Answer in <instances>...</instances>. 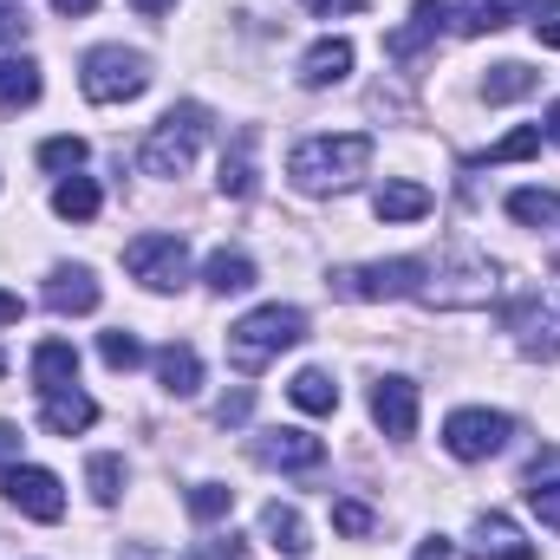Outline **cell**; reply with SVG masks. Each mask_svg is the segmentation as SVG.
I'll return each instance as SVG.
<instances>
[{
	"mask_svg": "<svg viewBox=\"0 0 560 560\" xmlns=\"http://www.w3.org/2000/svg\"><path fill=\"white\" fill-rule=\"evenodd\" d=\"M372 150H378V143L365 138V131L306 138V143H293V156H287V176H293L306 196H339V189H352V183L372 170Z\"/></svg>",
	"mask_w": 560,
	"mask_h": 560,
	"instance_id": "1",
	"label": "cell"
},
{
	"mask_svg": "<svg viewBox=\"0 0 560 560\" xmlns=\"http://www.w3.org/2000/svg\"><path fill=\"white\" fill-rule=\"evenodd\" d=\"M306 339V313L300 306H255L248 319H235L229 326V365L242 372V378H255V372H268L287 346H300Z\"/></svg>",
	"mask_w": 560,
	"mask_h": 560,
	"instance_id": "2",
	"label": "cell"
},
{
	"mask_svg": "<svg viewBox=\"0 0 560 560\" xmlns=\"http://www.w3.org/2000/svg\"><path fill=\"white\" fill-rule=\"evenodd\" d=\"M209 138V112L202 105H170L163 118H156V131L143 138V176H183L189 163H196V150Z\"/></svg>",
	"mask_w": 560,
	"mask_h": 560,
	"instance_id": "3",
	"label": "cell"
},
{
	"mask_svg": "<svg viewBox=\"0 0 560 560\" xmlns=\"http://www.w3.org/2000/svg\"><path fill=\"white\" fill-rule=\"evenodd\" d=\"M79 85H85V98H92V105H125V98H143V92H150V59L131 52V46H92V52H85Z\"/></svg>",
	"mask_w": 560,
	"mask_h": 560,
	"instance_id": "4",
	"label": "cell"
},
{
	"mask_svg": "<svg viewBox=\"0 0 560 560\" xmlns=\"http://www.w3.org/2000/svg\"><path fill=\"white\" fill-rule=\"evenodd\" d=\"M423 280H430V261L398 255V261L339 268V275H332V293H339V300H405V293H423Z\"/></svg>",
	"mask_w": 560,
	"mask_h": 560,
	"instance_id": "5",
	"label": "cell"
},
{
	"mask_svg": "<svg viewBox=\"0 0 560 560\" xmlns=\"http://www.w3.org/2000/svg\"><path fill=\"white\" fill-rule=\"evenodd\" d=\"M509 436H515V423L502 418V411H482V405L450 411V423H443V450L456 463H489V456L509 450Z\"/></svg>",
	"mask_w": 560,
	"mask_h": 560,
	"instance_id": "6",
	"label": "cell"
},
{
	"mask_svg": "<svg viewBox=\"0 0 560 560\" xmlns=\"http://www.w3.org/2000/svg\"><path fill=\"white\" fill-rule=\"evenodd\" d=\"M125 268H131V280H143L150 293H176V287L189 280V242H183V235H138V242L125 248Z\"/></svg>",
	"mask_w": 560,
	"mask_h": 560,
	"instance_id": "7",
	"label": "cell"
},
{
	"mask_svg": "<svg viewBox=\"0 0 560 560\" xmlns=\"http://www.w3.org/2000/svg\"><path fill=\"white\" fill-rule=\"evenodd\" d=\"M7 502L26 515V522H59L66 515V489L52 469H33V463H13L7 469Z\"/></svg>",
	"mask_w": 560,
	"mask_h": 560,
	"instance_id": "8",
	"label": "cell"
},
{
	"mask_svg": "<svg viewBox=\"0 0 560 560\" xmlns=\"http://www.w3.org/2000/svg\"><path fill=\"white\" fill-rule=\"evenodd\" d=\"M372 423H378L392 443H411V436H418V385H411V378H378V385H372Z\"/></svg>",
	"mask_w": 560,
	"mask_h": 560,
	"instance_id": "9",
	"label": "cell"
},
{
	"mask_svg": "<svg viewBox=\"0 0 560 560\" xmlns=\"http://www.w3.org/2000/svg\"><path fill=\"white\" fill-rule=\"evenodd\" d=\"M255 456H261L268 469L306 476V469H319V463H326V443H319V436H306V430H261V436H255Z\"/></svg>",
	"mask_w": 560,
	"mask_h": 560,
	"instance_id": "10",
	"label": "cell"
},
{
	"mask_svg": "<svg viewBox=\"0 0 560 560\" xmlns=\"http://www.w3.org/2000/svg\"><path fill=\"white\" fill-rule=\"evenodd\" d=\"M443 26H450V0H418V7H411V26L385 33V52H392L398 66H411L430 39H443Z\"/></svg>",
	"mask_w": 560,
	"mask_h": 560,
	"instance_id": "11",
	"label": "cell"
},
{
	"mask_svg": "<svg viewBox=\"0 0 560 560\" xmlns=\"http://www.w3.org/2000/svg\"><path fill=\"white\" fill-rule=\"evenodd\" d=\"M469 555L476 560H535V541H522V528L489 509V515L469 522Z\"/></svg>",
	"mask_w": 560,
	"mask_h": 560,
	"instance_id": "12",
	"label": "cell"
},
{
	"mask_svg": "<svg viewBox=\"0 0 560 560\" xmlns=\"http://www.w3.org/2000/svg\"><path fill=\"white\" fill-rule=\"evenodd\" d=\"M46 306H52L59 319L92 313V306H98V280H92V268H52V280H46Z\"/></svg>",
	"mask_w": 560,
	"mask_h": 560,
	"instance_id": "13",
	"label": "cell"
},
{
	"mask_svg": "<svg viewBox=\"0 0 560 560\" xmlns=\"http://www.w3.org/2000/svg\"><path fill=\"white\" fill-rule=\"evenodd\" d=\"M39 423H46L52 436H79V430L98 423V405H92L85 392H46V398H39Z\"/></svg>",
	"mask_w": 560,
	"mask_h": 560,
	"instance_id": "14",
	"label": "cell"
},
{
	"mask_svg": "<svg viewBox=\"0 0 560 560\" xmlns=\"http://www.w3.org/2000/svg\"><path fill=\"white\" fill-rule=\"evenodd\" d=\"M255 143H261V131H255V125H242L235 143L222 150V196H235V202H248V196H255Z\"/></svg>",
	"mask_w": 560,
	"mask_h": 560,
	"instance_id": "15",
	"label": "cell"
},
{
	"mask_svg": "<svg viewBox=\"0 0 560 560\" xmlns=\"http://www.w3.org/2000/svg\"><path fill=\"white\" fill-rule=\"evenodd\" d=\"M346 72H352V39H319V46H306V59H300V85H313V92L339 85Z\"/></svg>",
	"mask_w": 560,
	"mask_h": 560,
	"instance_id": "16",
	"label": "cell"
},
{
	"mask_svg": "<svg viewBox=\"0 0 560 560\" xmlns=\"http://www.w3.org/2000/svg\"><path fill=\"white\" fill-rule=\"evenodd\" d=\"M72 378H79L72 339H46V346L33 352V385H39V398H46V392H72Z\"/></svg>",
	"mask_w": 560,
	"mask_h": 560,
	"instance_id": "17",
	"label": "cell"
},
{
	"mask_svg": "<svg viewBox=\"0 0 560 560\" xmlns=\"http://www.w3.org/2000/svg\"><path fill=\"white\" fill-rule=\"evenodd\" d=\"M515 13H535V0H463L456 7V33L482 39V33H502Z\"/></svg>",
	"mask_w": 560,
	"mask_h": 560,
	"instance_id": "18",
	"label": "cell"
},
{
	"mask_svg": "<svg viewBox=\"0 0 560 560\" xmlns=\"http://www.w3.org/2000/svg\"><path fill=\"white\" fill-rule=\"evenodd\" d=\"M156 378H163L170 398H196V392H202V359H196V346H163V352H156Z\"/></svg>",
	"mask_w": 560,
	"mask_h": 560,
	"instance_id": "19",
	"label": "cell"
},
{
	"mask_svg": "<svg viewBox=\"0 0 560 560\" xmlns=\"http://www.w3.org/2000/svg\"><path fill=\"white\" fill-rule=\"evenodd\" d=\"M372 209H378V222H418V215H430V189L411 183V176H398V183H385L372 196Z\"/></svg>",
	"mask_w": 560,
	"mask_h": 560,
	"instance_id": "20",
	"label": "cell"
},
{
	"mask_svg": "<svg viewBox=\"0 0 560 560\" xmlns=\"http://www.w3.org/2000/svg\"><path fill=\"white\" fill-rule=\"evenodd\" d=\"M287 398H293L300 411H313V418H332V411H339V385H332V372H319V365H306V372L287 385Z\"/></svg>",
	"mask_w": 560,
	"mask_h": 560,
	"instance_id": "21",
	"label": "cell"
},
{
	"mask_svg": "<svg viewBox=\"0 0 560 560\" xmlns=\"http://www.w3.org/2000/svg\"><path fill=\"white\" fill-rule=\"evenodd\" d=\"M202 280H209V293H248V287H255V261H248L242 248H215L209 268H202Z\"/></svg>",
	"mask_w": 560,
	"mask_h": 560,
	"instance_id": "22",
	"label": "cell"
},
{
	"mask_svg": "<svg viewBox=\"0 0 560 560\" xmlns=\"http://www.w3.org/2000/svg\"><path fill=\"white\" fill-rule=\"evenodd\" d=\"M261 535H268L287 560L306 555V522H300V509H287V502H268V509H261Z\"/></svg>",
	"mask_w": 560,
	"mask_h": 560,
	"instance_id": "23",
	"label": "cell"
},
{
	"mask_svg": "<svg viewBox=\"0 0 560 560\" xmlns=\"http://www.w3.org/2000/svg\"><path fill=\"white\" fill-rule=\"evenodd\" d=\"M39 98V66L33 59H0V112H26Z\"/></svg>",
	"mask_w": 560,
	"mask_h": 560,
	"instance_id": "24",
	"label": "cell"
},
{
	"mask_svg": "<svg viewBox=\"0 0 560 560\" xmlns=\"http://www.w3.org/2000/svg\"><path fill=\"white\" fill-rule=\"evenodd\" d=\"M52 209H59L66 222H92V215L105 209V196H98V183H92V176H66V183L52 189Z\"/></svg>",
	"mask_w": 560,
	"mask_h": 560,
	"instance_id": "25",
	"label": "cell"
},
{
	"mask_svg": "<svg viewBox=\"0 0 560 560\" xmlns=\"http://www.w3.org/2000/svg\"><path fill=\"white\" fill-rule=\"evenodd\" d=\"M535 85H541V72H528V66L509 59V66H495V72L482 79V98H489V105H515V98H528Z\"/></svg>",
	"mask_w": 560,
	"mask_h": 560,
	"instance_id": "26",
	"label": "cell"
},
{
	"mask_svg": "<svg viewBox=\"0 0 560 560\" xmlns=\"http://www.w3.org/2000/svg\"><path fill=\"white\" fill-rule=\"evenodd\" d=\"M509 215H515L522 229H555L560 222V196L555 189H515V196H509Z\"/></svg>",
	"mask_w": 560,
	"mask_h": 560,
	"instance_id": "27",
	"label": "cell"
},
{
	"mask_svg": "<svg viewBox=\"0 0 560 560\" xmlns=\"http://www.w3.org/2000/svg\"><path fill=\"white\" fill-rule=\"evenodd\" d=\"M85 482H92V502L112 509V502L125 495V456H92V463H85Z\"/></svg>",
	"mask_w": 560,
	"mask_h": 560,
	"instance_id": "28",
	"label": "cell"
},
{
	"mask_svg": "<svg viewBox=\"0 0 560 560\" xmlns=\"http://www.w3.org/2000/svg\"><path fill=\"white\" fill-rule=\"evenodd\" d=\"M98 359H105L112 372H138V365H143V339L118 326V332H105V339H98Z\"/></svg>",
	"mask_w": 560,
	"mask_h": 560,
	"instance_id": "29",
	"label": "cell"
},
{
	"mask_svg": "<svg viewBox=\"0 0 560 560\" xmlns=\"http://www.w3.org/2000/svg\"><path fill=\"white\" fill-rule=\"evenodd\" d=\"M229 509H235V489H229V482H196V489H189V515H196V522H222Z\"/></svg>",
	"mask_w": 560,
	"mask_h": 560,
	"instance_id": "30",
	"label": "cell"
},
{
	"mask_svg": "<svg viewBox=\"0 0 560 560\" xmlns=\"http://www.w3.org/2000/svg\"><path fill=\"white\" fill-rule=\"evenodd\" d=\"M541 150V125H522V131H509L502 143H489L476 163H522V156H535Z\"/></svg>",
	"mask_w": 560,
	"mask_h": 560,
	"instance_id": "31",
	"label": "cell"
},
{
	"mask_svg": "<svg viewBox=\"0 0 560 560\" xmlns=\"http://www.w3.org/2000/svg\"><path fill=\"white\" fill-rule=\"evenodd\" d=\"M332 528H339L346 541H365V535L378 528V515H372L365 502H332Z\"/></svg>",
	"mask_w": 560,
	"mask_h": 560,
	"instance_id": "32",
	"label": "cell"
},
{
	"mask_svg": "<svg viewBox=\"0 0 560 560\" xmlns=\"http://www.w3.org/2000/svg\"><path fill=\"white\" fill-rule=\"evenodd\" d=\"M85 163V138H46L39 143V170H79Z\"/></svg>",
	"mask_w": 560,
	"mask_h": 560,
	"instance_id": "33",
	"label": "cell"
},
{
	"mask_svg": "<svg viewBox=\"0 0 560 560\" xmlns=\"http://www.w3.org/2000/svg\"><path fill=\"white\" fill-rule=\"evenodd\" d=\"M528 509L541 515V528L560 535V482H541V476H535V482H528Z\"/></svg>",
	"mask_w": 560,
	"mask_h": 560,
	"instance_id": "34",
	"label": "cell"
},
{
	"mask_svg": "<svg viewBox=\"0 0 560 560\" xmlns=\"http://www.w3.org/2000/svg\"><path fill=\"white\" fill-rule=\"evenodd\" d=\"M26 26H33V20H26V7H20V0H0V46H20V39H26Z\"/></svg>",
	"mask_w": 560,
	"mask_h": 560,
	"instance_id": "35",
	"label": "cell"
},
{
	"mask_svg": "<svg viewBox=\"0 0 560 560\" xmlns=\"http://www.w3.org/2000/svg\"><path fill=\"white\" fill-rule=\"evenodd\" d=\"M535 39L560 52V0H541V7H535Z\"/></svg>",
	"mask_w": 560,
	"mask_h": 560,
	"instance_id": "36",
	"label": "cell"
},
{
	"mask_svg": "<svg viewBox=\"0 0 560 560\" xmlns=\"http://www.w3.org/2000/svg\"><path fill=\"white\" fill-rule=\"evenodd\" d=\"M248 411H255V398H248V392H235V398H222V405H215V423H248Z\"/></svg>",
	"mask_w": 560,
	"mask_h": 560,
	"instance_id": "37",
	"label": "cell"
},
{
	"mask_svg": "<svg viewBox=\"0 0 560 560\" xmlns=\"http://www.w3.org/2000/svg\"><path fill=\"white\" fill-rule=\"evenodd\" d=\"M20 463V423H0V469Z\"/></svg>",
	"mask_w": 560,
	"mask_h": 560,
	"instance_id": "38",
	"label": "cell"
},
{
	"mask_svg": "<svg viewBox=\"0 0 560 560\" xmlns=\"http://www.w3.org/2000/svg\"><path fill=\"white\" fill-rule=\"evenodd\" d=\"M306 7H313L319 20H332V13H365L372 0H306Z\"/></svg>",
	"mask_w": 560,
	"mask_h": 560,
	"instance_id": "39",
	"label": "cell"
},
{
	"mask_svg": "<svg viewBox=\"0 0 560 560\" xmlns=\"http://www.w3.org/2000/svg\"><path fill=\"white\" fill-rule=\"evenodd\" d=\"M20 313H26V300H20V293H7V287H0V326H20Z\"/></svg>",
	"mask_w": 560,
	"mask_h": 560,
	"instance_id": "40",
	"label": "cell"
},
{
	"mask_svg": "<svg viewBox=\"0 0 560 560\" xmlns=\"http://www.w3.org/2000/svg\"><path fill=\"white\" fill-rule=\"evenodd\" d=\"M418 560H450V541H443V535H430V541L418 548Z\"/></svg>",
	"mask_w": 560,
	"mask_h": 560,
	"instance_id": "41",
	"label": "cell"
},
{
	"mask_svg": "<svg viewBox=\"0 0 560 560\" xmlns=\"http://www.w3.org/2000/svg\"><path fill=\"white\" fill-rule=\"evenodd\" d=\"M131 7H138L143 20H156V13H170V7H176V0H131Z\"/></svg>",
	"mask_w": 560,
	"mask_h": 560,
	"instance_id": "42",
	"label": "cell"
},
{
	"mask_svg": "<svg viewBox=\"0 0 560 560\" xmlns=\"http://www.w3.org/2000/svg\"><path fill=\"white\" fill-rule=\"evenodd\" d=\"M541 138H548V143H560V98L548 105V125H541Z\"/></svg>",
	"mask_w": 560,
	"mask_h": 560,
	"instance_id": "43",
	"label": "cell"
},
{
	"mask_svg": "<svg viewBox=\"0 0 560 560\" xmlns=\"http://www.w3.org/2000/svg\"><path fill=\"white\" fill-rule=\"evenodd\" d=\"M52 7H59V13H72V20H79V13H92V7H98V0H52Z\"/></svg>",
	"mask_w": 560,
	"mask_h": 560,
	"instance_id": "44",
	"label": "cell"
},
{
	"mask_svg": "<svg viewBox=\"0 0 560 560\" xmlns=\"http://www.w3.org/2000/svg\"><path fill=\"white\" fill-rule=\"evenodd\" d=\"M0 372H7V359H0Z\"/></svg>",
	"mask_w": 560,
	"mask_h": 560,
	"instance_id": "45",
	"label": "cell"
}]
</instances>
